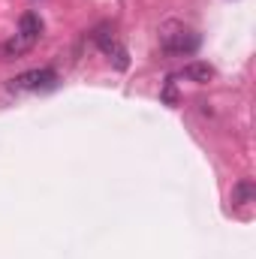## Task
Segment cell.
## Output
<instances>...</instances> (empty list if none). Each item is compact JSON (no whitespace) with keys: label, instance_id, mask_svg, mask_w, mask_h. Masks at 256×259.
<instances>
[{"label":"cell","instance_id":"1","mask_svg":"<svg viewBox=\"0 0 256 259\" xmlns=\"http://www.w3.org/2000/svg\"><path fill=\"white\" fill-rule=\"evenodd\" d=\"M199 33L187 27V24H181V21H166L163 27H160V49L166 52V55H175V58H187L193 55L196 49H199Z\"/></svg>","mask_w":256,"mask_h":259},{"label":"cell","instance_id":"2","mask_svg":"<svg viewBox=\"0 0 256 259\" xmlns=\"http://www.w3.org/2000/svg\"><path fill=\"white\" fill-rule=\"evenodd\" d=\"M58 81V72L55 69H27L15 78H9V91L12 94H27V91H42V88H52Z\"/></svg>","mask_w":256,"mask_h":259},{"label":"cell","instance_id":"3","mask_svg":"<svg viewBox=\"0 0 256 259\" xmlns=\"http://www.w3.org/2000/svg\"><path fill=\"white\" fill-rule=\"evenodd\" d=\"M97 46H100V49H103V52L109 55V61L115 64V69H127V66H130V55H127V49H124V46H121V42H118V39H115L112 33L100 30V33H97Z\"/></svg>","mask_w":256,"mask_h":259},{"label":"cell","instance_id":"4","mask_svg":"<svg viewBox=\"0 0 256 259\" xmlns=\"http://www.w3.org/2000/svg\"><path fill=\"white\" fill-rule=\"evenodd\" d=\"M181 75L190 78V81H196V84H208V81L214 78V66L205 64V61H190V64H184Z\"/></svg>","mask_w":256,"mask_h":259},{"label":"cell","instance_id":"5","mask_svg":"<svg viewBox=\"0 0 256 259\" xmlns=\"http://www.w3.org/2000/svg\"><path fill=\"white\" fill-rule=\"evenodd\" d=\"M33 46H36V39H30V36H24V33H15V36L3 46V55H6V58H21V55H27Z\"/></svg>","mask_w":256,"mask_h":259},{"label":"cell","instance_id":"6","mask_svg":"<svg viewBox=\"0 0 256 259\" xmlns=\"http://www.w3.org/2000/svg\"><path fill=\"white\" fill-rule=\"evenodd\" d=\"M18 33H24V36H30V39L39 42V36H42V18L36 12H24L21 21H18Z\"/></svg>","mask_w":256,"mask_h":259},{"label":"cell","instance_id":"7","mask_svg":"<svg viewBox=\"0 0 256 259\" xmlns=\"http://www.w3.org/2000/svg\"><path fill=\"white\" fill-rule=\"evenodd\" d=\"M256 196V187L250 178H241L235 187H232V205H247V202H253Z\"/></svg>","mask_w":256,"mask_h":259}]
</instances>
